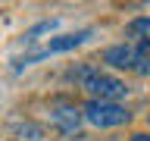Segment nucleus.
<instances>
[{
  "label": "nucleus",
  "instance_id": "20e7f679",
  "mask_svg": "<svg viewBox=\"0 0 150 141\" xmlns=\"http://www.w3.org/2000/svg\"><path fill=\"white\" fill-rule=\"evenodd\" d=\"M141 50L131 44H112L103 50V63H110L112 69H134V63H138Z\"/></svg>",
  "mask_w": 150,
  "mask_h": 141
},
{
  "label": "nucleus",
  "instance_id": "423d86ee",
  "mask_svg": "<svg viewBox=\"0 0 150 141\" xmlns=\"http://www.w3.org/2000/svg\"><path fill=\"white\" fill-rule=\"evenodd\" d=\"M125 35L128 38H150V16H138V19H131L128 25H125Z\"/></svg>",
  "mask_w": 150,
  "mask_h": 141
},
{
  "label": "nucleus",
  "instance_id": "1a4fd4ad",
  "mask_svg": "<svg viewBox=\"0 0 150 141\" xmlns=\"http://www.w3.org/2000/svg\"><path fill=\"white\" fill-rule=\"evenodd\" d=\"M138 50H141L144 56H150V38H144V41H141V47H138Z\"/></svg>",
  "mask_w": 150,
  "mask_h": 141
},
{
  "label": "nucleus",
  "instance_id": "9b49d317",
  "mask_svg": "<svg viewBox=\"0 0 150 141\" xmlns=\"http://www.w3.org/2000/svg\"><path fill=\"white\" fill-rule=\"evenodd\" d=\"M147 119H150V116H147Z\"/></svg>",
  "mask_w": 150,
  "mask_h": 141
},
{
  "label": "nucleus",
  "instance_id": "f03ea898",
  "mask_svg": "<svg viewBox=\"0 0 150 141\" xmlns=\"http://www.w3.org/2000/svg\"><path fill=\"white\" fill-rule=\"evenodd\" d=\"M88 38H91V28H84V31H72V35H59V38H50L41 50L22 56V60H19V66H31V63H38V60H44V56H50V53H66V50H75V47L84 44Z\"/></svg>",
  "mask_w": 150,
  "mask_h": 141
},
{
  "label": "nucleus",
  "instance_id": "0eeeda50",
  "mask_svg": "<svg viewBox=\"0 0 150 141\" xmlns=\"http://www.w3.org/2000/svg\"><path fill=\"white\" fill-rule=\"evenodd\" d=\"M19 135H22V138H41V135H44V129H41V125H35V122H28V125H22V129H19Z\"/></svg>",
  "mask_w": 150,
  "mask_h": 141
},
{
  "label": "nucleus",
  "instance_id": "39448f33",
  "mask_svg": "<svg viewBox=\"0 0 150 141\" xmlns=\"http://www.w3.org/2000/svg\"><path fill=\"white\" fill-rule=\"evenodd\" d=\"M50 122H53L59 132H75L78 122H81V113L75 110V107H56V110L50 113Z\"/></svg>",
  "mask_w": 150,
  "mask_h": 141
},
{
  "label": "nucleus",
  "instance_id": "6e6552de",
  "mask_svg": "<svg viewBox=\"0 0 150 141\" xmlns=\"http://www.w3.org/2000/svg\"><path fill=\"white\" fill-rule=\"evenodd\" d=\"M131 72H138V75H150V56H144L141 53L138 56V63H134V69Z\"/></svg>",
  "mask_w": 150,
  "mask_h": 141
},
{
  "label": "nucleus",
  "instance_id": "9d476101",
  "mask_svg": "<svg viewBox=\"0 0 150 141\" xmlns=\"http://www.w3.org/2000/svg\"><path fill=\"white\" fill-rule=\"evenodd\" d=\"M131 141H150V135H144V132H138V135H131Z\"/></svg>",
  "mask_w": 150,
  "mask_h": 141
},
{
  "label": "nucleus",
  "instance_id": "7ed1b4c3",
  "mask_svg": "<svg viewBox=\"0 0 150 141\" xmlns=\"http://www.w3.org/2000/svg\"><path fill=\"white\" fill-rule=\"evenodd\" d=\"M84 91L91 94V100H110V103H116L119 97H125V94H128V88H125V82L112 78V75L97 72L94 78H88V82H84Z\"/></svg>",
  "mask_w": 150,
  "mask_h": 141
},
{
  "label": "nucleus",
  "instance_id": "f257e3e1",
  "mask_svg": "<svg viewBox=\"0 0 150 141\" xmlns=\"http://www.w3.org/2000/svg\"><path fill=\"white\" fill-rule=\"evenodd\" d=\"M81 116L91 125H97V129H116V125H125L131 119V113L122 103H110V100H88Z\"/></svg>",
  "mask_w": 150,
  "mask_h": 141
}]
</instances>
